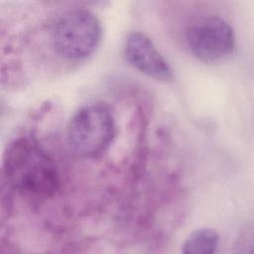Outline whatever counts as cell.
<instances>
[{"mask_svg": "<svg viewBox=\"0 0 254 254\" xmlns=\"http://www.w3.org/2000/svg\"><path fill=\"white\" fill-rule=\"evenodd\" d=\"M3 173L13 189L34 198L50 197L59 188V173L53 158L30 137L18 138L8 146Z\"/></svg>", "mask_w": 254, "mask_h": 254, "instance_id": "obj_1", "label": "cell"}, {"mask_svg": "<svg viewBox=\"0 0 254 254\" xmlns=\"http://www.w3.org/2000/svg\"><path fill=\"white\" fill-rule=\"evenodd\" d=\"M51 43L64 59L78 61L91 55L99 45L102 26L97 16L84 7L64 11L51 28Z\"/></svg>", "mask_w": 254, "mask_h": 254, "instance_id": "obj_2", "label": "cell"}, {"mask_svg": "<svg viewBox=\"0 0 254 254\" xmlns=\"http://www.w3.org/2000/svg\"><path fill=\"white\" fill-rule=\"evenodd\" d=\"M70 148L83 158H97L108 150L116 136L114 115L104 103L81 106L70 117L66 129Z\"/></svg>", "mask_w": 254, "mask_h": 254, "instance_id": "obj_3", "label": "cell"}, {"mask_svg": "<svg viewBox=\"0 0 254 254\" xmlns=\"http://www.w3.org/2000/svg\"><path fill=\"white\" fill-rule=\"evenodd\" d=\"M187 41L192 55L204 63H217L232 55L235 34L232 27L218 16L204 17L191 25Z\"/></svg>", "mask_w": 254, "mask_h": 254, "instance_id": "obj_4", "label": "cell"}, {"mask_svg": "<svg viewBox=\"0 0 254 254\" xmlns=\"http://www.w3.org/2000/svg\"><path fill=\"white\" fill-rule=\"evenodd\" d=\"M126 60L136 69L158 80H170L173 70L151 39L141 32H131L125 41Z\"/></svg>", "mask_w": 254, "mask_h": 254, "instance_id": "obj_5", "label": "cell"}, {"mask_svg": "<svg viewBox=\"0 0 254 254\" xmlns=\"http://www.w3.org/2000/svg\"><path fill=\"white\" fill-rule=\"evenodd\" d=\"M219 235L211 228H198L184 241L182 252L185 254H212L217 251Z\"/></svg>", "mask_w": 254, "mask_h": 254, "instance_id": "obj_6", "label": "cell"}]
</instances>
